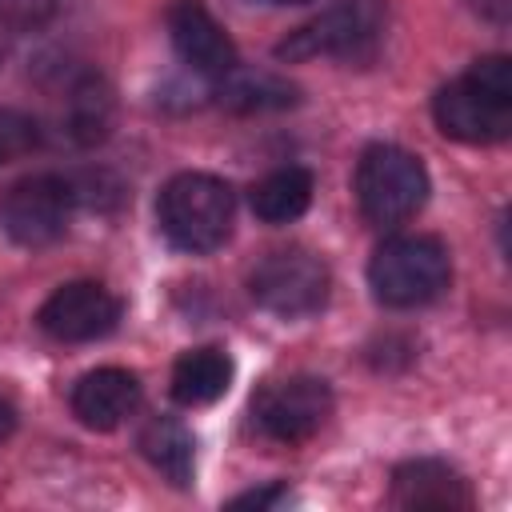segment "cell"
<instances>
[{"instance_id": "e0dca14e", "label": "cell", "mask_w": 512, "mask_h": 512, "mask_svg": "<svg viewBox=\"0 0 512 512\" xmlns=\"http://www.w3.org/2000/svg\"><path fill=\"white\" fill-rule=\"evenodd\" d=\"M140 452L176 488L192 484V436H188L184 424H176V420H152L140 432Z\"/></svg>"}, {"instance_id": "6da1fadb", "label": "cell", "mask_w": 512, "mask_h": 512, "mask_svg": "<svg viewBox=\"0 0 512 512\" xmlns=\"http://www.w3.org/2000/svg\"><path fill=\"white\" fill-rule=\"evenodd\" d=\"M444 136L464 144H496L512 132V68L504 56L476 60L432 100Z\"/></svg>"}, {"instance_id": "4fadbf2b", "label": "cell", "mask_w": 512, "mask_h": 512, "mask_svg": "<svg viewBox=\"0 0 512 512\" xmlns=\"http://www.w3.org/2000/svg\"><path fill=\"white\" fill-rule=\"evenodd\" d=\"M228 384H232V360L220 348H192L172 368V396L184 408L220 400L228 392Z\"/></svg>"}, {"instance_id": "3957f363", "label": "cell", "mask_w": 512, "mask_h": 512, "mask_svg": "<svg viewBox=\"0 0 512 512\" xmlns=\"http://www.w3.org/2000/svg\"><path fill=\"white\" fill-rule=\"evenodd\" d=\"M428 200V172L424 164L396 148L372 144L356 164V204L372 228H396L412 220Z\"/></svg>"}, {"instance_id": "9c48e42d", "label": "cell", "mask_w": 512, "mask_h": 512, "mask_svg": "<svg viewBox=\"0 0 512 512\" xmlns=\"http://www.w3.org/2000/svg\"><path fill=\"white\" fill-rule=\"evenodd\" d=\"M40 328L60 340V344H84V340H96V336H108L120 320V300L104 288V284H92V280H72L64 288H56L40 312H36Z\"/></svg>"}, {"instance_id": "8992f818", "label": "cell", "mask_w": 512, "mask_h": 512, "mask_svg": "<svg viewBox=\"0 0 512 512\" xmlns=\"http://www.w3.org/2000/svg\"><path fill=\"white\" fill-rule=\"evenodd\" d=\"M384 28V12L376 0H344L316 20L300 24L288 40L276 44V56L284 60H312V56H340V60H364Z\"/></svg>"}, {"instance_id": "30bf717a", "label": "cell", "mask_w": 512, "mask_h": 512, "mask_svg": "<svg viewBox=\"0 0 512 512\" xmlns=\"http://www.w3.org/2000/svg\"><path fill=\"white\" fill-rule=\"evenodd\" d=\"M168 32H172L180 60L192 72L220 80L236 68V48H232L228 32L216 24V16L200 0H176L168 8Z\"/></svg>"}, {"instance_id": "5b68a950", "label": "cell", "mask_w": 512, "mask_h": 512, "mask_svg": "<svg viewBox=\"0 0 512 512\" xmlns=\"http://www.w3.org/2000/svg\"><path fill=\"white\" fill-rule=\"evenodd\" d=\"M328 268L320 256H312L308 248H280L268 252L252 276H248V292L252 300L284 320H304L316 316L328 304Z\"/></svg>"}, {"instance_id": "2e32d148", "label": "cell", "mask_w": 512, "mask_h": 512, "mask_svg": "<svg viewBox=\"0 0 512 512\" xmlns=\"http://www.w3.org/2000/svg\"><path fill=\"white\" fill-rule=\"evenodd\" d=\"M112 112H116V100H112V88L100 80V76H80L68 92V132L80 140V144H100L112 128Z\"/></svg>"}, {"instance_id": "7c38bea8", "label": "cell", "mask_w": 512, "mask_h": 512, "mask_svg": "<svg viewBox=\"0 0 512 512\" xmlns=\"http://www.w3.org/2000/svg\"><path fill=\"white\" fill-rule=\"evenodd\" d=\"M396 508H472L468 480L444 460H408L392 472Z\"/></svg>"}, {"instance_id": "d6986e66", "label": "cell", "mask_w": 512, "mask_h": 512, "mask_svg": "<svg viewBox=\"0 0 512 512\" xmlns=\"http://www.w3.org/2000/svg\"><path fill=\"white\" fill-rule=\"evenodd\" d=\"M12 428H16V408L0 396V440H8V436H12Z\"/></svg>"}, {"instance_id": "8fae6325", "label": "cell", "mask_w": 512, "mask_h": 512, "mask_svg": "<svg viewBox=\"0 0 512 512\" xmlns=\"http://www.w3.org/2000/svg\"><path fill=\"white\" fill-rule=\"evenodd\" d=\"M136 404H140V380L124 368H96V372L80 376L72 388L76 420L84 428H96V432L124 424V416H132Z\"/></svg>"}, {"instance_id": "52a82bcc", "label": "cell", "mask_w": 512, "mask_h": 512, "mask_svg": "<svg viewBox=\"0 0 512 512\" xmlns=\"http://www.w3.org/2000/svg\"><path fill=\"white\" fill-rule=\"evenodd\" d=\"M72 220V188L60 176H24L0 196V228L24 248H44L64 236Z\"/></svg>"}, {"instance_id": "ba28073f", "label": "cell", "mask_w": 512, "mask_h": 512, "mask_svg": "<svg viewBox=\"0 0 512 512\" xmlns=\"http://www.w3.org/2000/svg\"><path fill=\"white\" fill-rule=\"evenodd\" d=\"M332 412V392L320 376H288L252 400V420L268 440L280 444H300L320 432V424Z\"/></svg>"}, {"instance_id": "9a60e30c", "label": "cell", "mask_w": 512, "mask_h": 512, "mask_svg": "<svg viewBox=\"0 0 512 512\" xmlns=\"http://www.w3.org/2000/svg\"><path fill=\"white\" fill-rule=\"evenodd\" d=\"M216 96L232 112H272V108L296 104L300 92L288 80L272 76V72H240V68H232L228 76H220Z\"/></svg>"}, {"instance_id": "277c9868", "label": "cell", "mask_w": 512, "mask_h": 512, "mask_svg": "<svg viewBox=\"0 0 512 512\" xmlns=\"http://www.w3.org/2000/svg\"><path fill=\"white\" fill-rule=\"evenodd\" d=\"M452 264L440 240L432 236H396L384 240L368 264L372 296L388 308H416L436 300L448 288Z\"/></svg>"}, {"instance_id": "7a4b0ae2", "label": "cell", "mask_w": 512, "mask_h": 512, "mask_svg": "<svg viewBox=\"0 0 512 512\" xmlns=\"http://www.w3.org/2000/svg\"><path fill=\"white\" fill-rule=\"evenodd\" d=\"M232 188L208 172H180L160 188L156 220L180 252H212L232 232Z\"/></svg>"}, {"instance_id": "5bb4252c", "label": "cell", "mask_w": 512, "mask_h": 512, "mask_svg": "<svg viewBox=\"0 0 512 512\" xmlns=\"http://www.w3.org/2000/svg\"><path fill=\"white\" fill-rule=\"evenodd\" d=\"M312 204V172L308 168H276L252 188V212L268 224H288Z\"/></svg>"}, {"instance_id": "ac0fdd59", "label": "cell", "mask_w": 512, "mask_h": 512, "mask_svg": "<svg viewBox=\"0 0 512 512\" xmlns=\"http://www.w3.org/2000/svg\"><path fill=\"white\" fill-rule=\"evenodd\" d=\"M284 496H288V488H284V484H272V488H260V492L236 496V500H232V508H268V504H276V500H284Z\"/></svg>"}, {"instance_id": "ffe728a7", "label": "cell", "mask_w": 512, "mask_h": 512, "mask_svg": "<svg viewBox=\"0 0 512 512\" xmlns=\"http://www.w3.org/2000/svg\"><path fill=\"white\" fill-rule=\"evenodd\" d=\"M268 4H304V0H268Z\"/></svg>"}]
</instances>
